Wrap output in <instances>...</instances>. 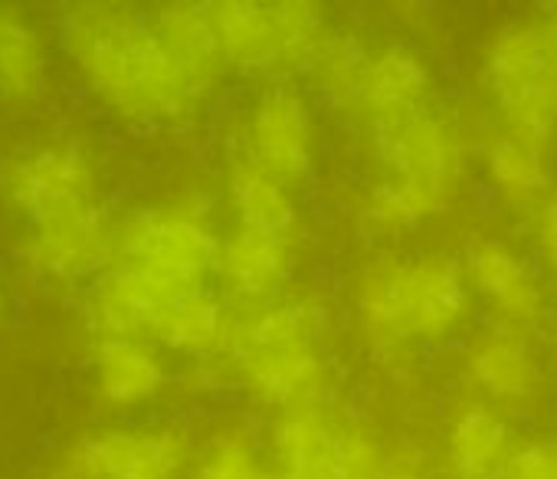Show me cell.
Returning <instances> with one entry per match:
<instances>
[{
  "instance_id": "obj_11",
  "label": "cell",
  "mask_w": 557,
  "mask_h": 479,
  "mask_svg": "<svg viewBox=\"0 0 557 479\" xmlns=\"http://www.w3.org/2000/svg\"><path fill=\"white\" fill-rule=\"evenodd\" d=\"M423 89H426V73L404 50H391V53L377 57L371 66H364L361 93H364L368 106H374L384 115V122L413 115Z\"/></svg>"
},
{
  "instance_id": "obj_14",
  "label": "cell",
  "mask_w": 557,
  "mask_h": 479,
  "mask_svg": "<svg viewBox=\"0 0 557 479\" xmlns=\"http://www.w3.org/2000/svg\"><path fill=\"white\" fill-rule=\"evenodd\" d=\"M488 168L498 187H505L511 197H531L544 181V164L534 138L528 135H505L488 151Z\"/></svg>"
},
{
  "instance_id": "obj_19",
  "label": "cell",
  "mask_w": 557,
  "mask_h": 479,
  "mask_svg": "<svg viewBox=\"0 0 557 479\" xmlns=\"http://www.w3.org/2000/svg\"><path fill=\"white\" fill-rule=\"evenodd\" d=\"M541 244H544L547 260L557 267V194L547 200L544 217H541Z\"/></svg>"
},
{
  "instance_id": "obj_6",
  "label": "cell",
  "mask_w": 557,
  "mask_h": 479,
  "mask_svg": "<svg viewBox=\"0 0 557 479\" xmlns=\"http://www.w3.org/2000/svg\"><path fill=\"white\" fill-rule=\"evenodd\" d=\"M469 273L488 306L498 312L505 326H531L541 296L528 273V267L502 244H475L469 250Z\"/></svg>"
},
{
  "instance_id": "obj_1",
  "label": "cell",
  "mask_w": 557,
  "mask_h": 479,
  "mask_svg": "<svg viewBox=\"0 0 557 479\" xmlns=\"http://www.w3.org/2000/svg\"><path fill=\"white\" fill-rule=\"evenodd\" d=\"M315 339L319 316L309 306H269L236 329V358L262 397L286 404L289 410L319 407V397L329 388V374Z\"/></svg>"
},
{
  "instance_id": "obj_5",
  "label": "cell",
  "mask_w": 557,
  "mask_h": 479,
  "mask_svg": "<svg viewBox=\"0 0 557 479\" xmlns=\"http://www.w3.org/2000/svg\"><path fill=\"white\" fill-rule=\"evenodd\" d=\"M220 44L243 63L269 66L309 44L312 17L299 8H233L216 17Z\"/></svg>"
},
{
  "instance_id": "obj_13",
  "label": "cell",
  "mask_w": 557,
  "mask_h": 479,
  "mask_svg": "<svg viewBox=\"0 0 557 479\" xmlns=\"http://www.w3.org/2000/svg\"><path fill=\"white\" fill-rule=\"evenodd\" d=\"M102 463L115 479H168L177 466V450L168 437H125L106 450Z\"/></svg>"
},
{
  "instance_id": "obj_3",
  "label": "cell",
  "mask_w": 557,
  "mask_h": 479,
  "mask_svg": "<svg viewBox=\"0 0 557 479\" xmlns=\"http://www.w3.org/2000/svg\"><path fill=\"white\" fill-rule=\"evenodd\" d=\"M492 83L518 135L541 138L557 122V21L505 30L492 50Z\"/></svg>"
},
{
  "instance_id": "obj_18",
  "label": "cell",
  "mask_w": 557,
  "mask_h": 479,
  "mask_svg": "<svg viewBox=\"0 0 557 479\" xmlns=\"http://www.w3.org/2000/svg\"><path fill=\"white\" fill-rule=\"evenodd\" d=\"M505 479H557V446H534L511 456Z\"/></svg>"
},
{
  "instance_id": "obj_7",
  "label": "cell",
  "mask_w": 557,
  "mask_h": 479,
  "mask_svg": "<svg viewBox=\"0 0 557 479\" xmlns=\"http://www.w3.org/2000/svg\"><path fill=\"white\" fill-rule=\"evenodd\" d=\"M342 430L319 407L289 410L275 427V456L286 479H338L335 453Z\"/></svg>"
},
{
  "instance_id": "obj_9",
  "label": "cell",
  "mask_w": 557,
  "mask_h": 479,
  "mask_svg": "<svg viewBox=\"0 0 557 479\" xmlns=\"http://www.w3.org/2000/svg\"><path fill=\"white\" fill-rule=\"evenodd\" d=\"M453 463L466 479L505 476L511 463L508 423L488 407L466 410L453 427Z\"/></svg>"
},
{
  "instance_id": "obj_2",
  "label": "cell",
  "mask_w": 557,
  "mask_h": 479,
  "mask_svg": "<svg viewBox=\"0 0 557 479\" xmlns=\"http://www.w3.org/2000/svg\"><path fill=\"white\" fill-rule=\"evenodd\" d=\"M466 309L459 270L446 260L391 263L368 277L361 312L371 332L387 342H417L449 332Z\"/></svg>"
},
{
  "instance_id": "obj_8",
  "label": "cell",
  "mask_w": 557,
  "mask_h": 479,
  "mask_svg": "<svg viewBox=\"0 0 557 479\" xmlns=\"http://www.w3.org/2000/svg\"><path fill=\"white\" fill-rule=\"evenodd\" d=\"M220 273L246 299L269 296L286 273L283 240L275 233H262L249 226L236 230L220 250Z\"/></svg>"
},
{
  "instance_id": "obj_12",
  "label": "cell",
  "mask_w": 557,
  "mask_h": 479,
  "mask_svg": "<svg viewBox=\"0 0 557 479\" xmlns=\"http://www.w3.org/2000/svg\"><path fill=\"white\" fill-rule=\"evenodd\" d=\"M469 365H472V378L492 397H498V401H518V397H524L528 388H531V381H534L531 358L524 355V348L508 332H498V335L482 339L472 348Z\"/></svg>"
},
{
  "instance_id": "obj_15",
  "label": "cell",
  "mask_w": 557,
  "mask_h": 479,
  "mask_svg": "<svg viewBox=\"0 0 557 479\" xmlns=\"http://www.w3.org/2000/svg\"><path fill=\"white\" fill-rule=\"evenodd\" d=\"M161 381L154 358L135 345H119L106 358V384L115 397H145Z\"/></svg>"
},
{
  "instance_id": "obj_10",
  "label": "cell",
  "mask_w": 557,
  "mask_h": 479,
  "mask_svg": "<svg viewBox=\"0 0 557 479\" xmlns=\"http://www.w3.org/2000/svg\"><path fill=\"white\" fill-rule=\"evenodd\" d=\"M233 200L243 217V226L249 230L278 236L293 223V200L286 181L256 164L249 155L233 164Z\"/></svg>"
},
{
  "instance_id": "obj_4",
  "label": "cell",
  "mask_w": 557,
  "mask_h": 479,
  "mask_svg": "<svg viewBox=\"0 0 557 479\" xmlns=\"http://www.w3.org/2000/svg\"><path fill=\"white\" fill-rule=\"evenodd\" d=\"M249 158L275 177L299 181L312 161V122L299 96L275 89L249 119Z\"/></svg>"
},
{
  "instance_id": "obj_17",
  "label": "cell",
  "mask_w": 557,
  "mask_h": 479,
  "mask_svg": "<svg viewBox=\"0 0 557 479\" xmlns=\"http://www.w3.org/2000/svg\"><path fill=\"white\" fill-rule=\"evenodd\" d=\"M338 479H384L381 453L361 430H342L338 453H335Z\"/></svg>"
},
{
  "instance_id": "obj_16",
  "label": "cell",
  "mask_w": 557,
  "mask_h": 479,
  "mask_svg": "<svg viewBox=\"0 0 557 479\" xmlns=\"http://www.w3.org/2000/svg\"><path fill=\"white\" fill-rule=\"evenodd\" d=\"M265 472L256 450L236 437L220 440L203 463V479H265Z\"/></svg>"
}]
</instances>
